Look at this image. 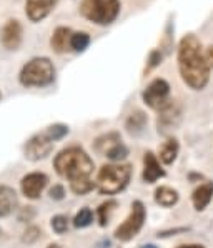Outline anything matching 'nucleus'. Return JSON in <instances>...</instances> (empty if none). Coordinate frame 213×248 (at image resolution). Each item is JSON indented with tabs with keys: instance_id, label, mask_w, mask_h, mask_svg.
I'll list each match as a JSON object with an SVG mask.
<instances>
[{
	"instance_id": "obj_21",
	"label": "nucleus",
	"mask_w": 213,
	"mask_h": 248,
	"mask_svg": "<svg viewBox=\"0 0 213 248\" xmlns=\"http://www.w3.org/2000/svg\"><path fill=\"white\" fill-rule=\"evenodd\" d=\"M117 205H119V203H117L115 200H106L97 208V218H98L100 227H105V225L108 223L110 217H112V213L115 212Z\"/></svg>"
},
{
	"instance_id": "obj_2",
	"label": "nucleus",
	"mask_w": 213,
	"mask_h": 248,
	"mask_svg": "<svg viewBox=\"0 0 213 248\" xmlns=\"http://www.w3.org/2000/svg\"><path fill=\"white\" fill-rule=\"evenodd\" d=\"M53 169L62 178H67L68 182H78L92 178L93 173V160L90 155L78 145L63 148L62 152L55 155L53 158Z\"/></svg>"
},
{
	"instance_id": "obj_34",
	"label": "nucleus",
	"mask_w": 213,
	"mask_h": 248,
	"mask_svg": "<svg viewBox=\"0 0 213 248\" xmlns=\"http://www.w3.org/2000/svg\"><path fill=\"white\" fill-rule=\"evenodd\" d=\"M0 98H2V93H0Z\"/></svg>"
},
{
	"instance_id": "obj_24",
	"label": "nucleus",
	"mask_w": 213,
	"mask_h": 248,
	"mask_svg": "<svg viewBox=\"0 0 213 248\" xmlns=\"http://www.w3.org/2000/svg\"><path fill=\"white\" fill-rule=\"evenodd\" d=\"M127 155H128V148H127V145L125 143H117L115 147H112L108 152H106V155L105 157L110 160V162H113V163H120L122 160H125L127 158Z\"/></svg>"
},
{
	"instance_id": "obj_5",
	"label": "nucleus",
	"mask_w": 213,
	"mask_h": 248,
	"mask_svg": "<svg viewBox=\"0 0 213 248\" xmlns=\"http://www.w3.org/2000/svg\"><path fill=\"white\" fill-rule=\"evenodd\" d=\"M80 14L97 25H110L120 14L119 0H82Z\"/></svg>"
},
{
	"instance_id": "obj_22",
	"label": "nucleus",
	"mask_w": 213,
	"mask_h": 248,
	"mask_svg": "<svg viewBox=\"0 0 213 248\" xmlns=\"http://www.w3.org/2000/svg\"><path fill=\"white\" fill-rule=\"evenodd\" d=\"M90 45V35L87 32H72L70 37V50L83 52Z\"/></svg>"
},
{
	"instance_id": "obj_20",
	"label": "nucleus",
	"mask_w": 213,
	"mask_h": 248,
	"mask_svg": "<svg viewBox=\"0 0 213 248\" xmlns=\"http://www.w3.org/2000/svg\"><path fill=\"white\" fill-rule=\"evenodd\" d=\"M147 115L142 112V110H137V112H133L130 117L127 118V122H125V128H127L128 132L133 133V135H138V133L143 132V128H145L147 125Z\"/></svg>"
},
{
	"instance_id": "obj_19",
	"label": "nucleus",
	"mask_w": 213,
	"mask_h": 248,
	"mask_svg": "<svg viewBox=\"0 0 213 248\" xmlns=\"http://www.w3.org/2000/svg\"><path fill=\"white\" fill-rule=\"evenodd\" d=\"M122 139H120V133L119 132H108V133H104L100 135L98 139H95L93 142V150L100 155H106V152L110 150L112 147H115L117 143H120Z\"/></svg>"
},
{
	"instance_id": "obj_6",
	"label": "nucleus",
	"mask_w": 213,
	"mask_h": 248,
	"mask_svg": "<svg viewBox=\"0 0 213 248\" xmlns=\"http://www.w3.org/2000/svg\"><path fill=\"white\" fill-rule=\"evenodd\" d=\"M145 222H147L145 205L140 200H135L132 203V210H130V213H128V217L123 220V223L117 227L113 236H115L119 242H123V243L130 242V240H133L140 233V230L143 228Z\"/></svg>"
},
{
	"instance_id": "obj_31",
	"label": "nucleus",
	"mask_w": 213,
	"mask_h": 248,
	"mask_svg": "<svg viewBox=\"0 0 213 248\" xmlns=\"http://www.w3.org/2000/svg\"><path fill=\"white\" fill-rule=\"evenodd\" d=\"M177 248H205L203 245H198V243H186V245H180Z\"/></svg>"
},
{
	"instance_id": "obj_4",
	"label": "nucleus",
	"mask_w": 213,
	"mask_h": 248,
	"mask_svg": "<svg viewBox=\"0 0 213 248\" xmlns=\"http://www.w3.org/2000/svg\"><path fill=\"white\" fill-rule=\"evenodd\" d=\"M18 80L24 87H47L55 80V67L47 57H35L22 67Z\"/></svg>"
},
{
	"instance_id": "obj_32",
	"label": "nucleus",
	"mask_w": 213,
	"mask_h": 248,
	"mask_svg": "<svg viewBox=\"0 0 213 248\" xmlns=\"http://www.w3.org/2000/svg\"><path fill=\"white\" fill-rule=\"evenodd\" d=\"M47 248H62V247H60L59 243H52V245H48Z\"/></svg>"
},
{
	"instance_id": "obj_11",
	"label": "nucleus",
	"mask_w": 213,
	"mask_h": 248,
	"mask_svg": "<svg viewBox=\"0 0 213 248\" xmlns=\"http://www.w3.org/2000/svg\"><path fill=\"white\" fill-rule=\"evenodd\" d=\"M165 170H163L162 163L157 155L153 152H147L145 157H143V173H142V178L145 183H155L158 182L160 178L165 177Z\"/></svg>"
},
{
	"instance_id": "obj_26",
	"label": "nucleus",
	"mask_w": 213,
	"mask_h": 248,
	"mask_svg": "<svg viewBox=\"0 0 213 248\" xmlns=\"http://www.w3.org/2000/svg\"><path fill=\"white\" fill-rule=\"evenodd\" d=\"M50 227H52V230L55 232V233H59V235L65 233V232L68 230V218H67L65 215H55V217H52Z\"/></svg>"
},
{
	"instance_id": "obj_1",
	"label": "nucleus",
	"mask_w": 213,
	"mask_h": 248,
	"mask_svg": "<svg viewBox=\"0 0 213 248\" xmlns=\"http://www.w3.org/2000/svg\"><path fill=\"white\" fill-rule=\"evenodd\" d=\"M178 70L192 90H203L210 80V67L201 52L200 40L193 33L185 35L178 44Z\"/></svg>"
},
{
	"instance_id": "obj_8",
	"label": "nucleus",
	"mask_w": 213,
	"mask_h": 248,
	"mask_svg": "<svg viewBox=\"0 0 213 248\" xmlns=\"http://www.w3.org/2000/svg\"><path fill=\"white\" fill-rule=\"evenodd\" d=\"M53 145H55V142L50 139L47 130L35 133V135L27 140V143L24 147L25 158L32 160V162H39V160L47 158L48 155L52 154Z\"/></svg>"
},
{
	"instance_id": "obj_18",
	"label": "nucleus",
	"mask_w": 213,
	"mask_h": 248,
	"mask_svg": "<svg viewBox=\"0 0 213 248\" xmlns=\"http://www.w3.org/2000/svg\"><path fill=\"white\" fill-rule=\"evenodd\" d=\"M178 152H180V145H178V140L177 139H168L162 143L158 150V157H160V162L163 165H172V163L177 160L178 157Z\"/></svg>"
},
{
	"instance_id": "obj_10",
	"label": "nucleus",
	"mask_w": 213,
	"mask_h": 248,
	"mask_svg": "<svg viewBox=\"0 0 213 248\" xmlns=\"http://www.w3.org/2000/svg\"><path fill=\"white\" fill-rule=\"evenodd\" d=\"M22 35H24L22 24L12 18V20H9L3 25L2 33H0V40H2V45L7 50H17L22 45Z\"/></svg>"
},
{
	"instance_id": "obj_17",
	"label": "nucleus",
	"mask_w": 213,
	"mask_h": 248,
	"mask_svg": "<svg viewBox=\"0 0 213 248\" xmlns=\"http://www.w3.org/2000/svg\"><path fill=\"white\" fill-rule=\"evenodd\" d=\"M178 200H180V195H178V192L175 188H172V186L163 185L155 190V202H157L160 207L172 208L178 203Z\"/></svg>"
},
{
	"instance_id": "obj_23",
	"label": "nucleus",
	"mask_w": 213,
	"mask_h": 248,
	"mask_svg": "<svg viewBox=\"0 0 213 248\" xmlns=\"http://www.w3.org/2000/svg\"><path fill=\"white\" fill-rule=\"evenodd\" d=\"M93 223V212L89 207L80 208L74 217V227L77 228H87Z\"/></svg>"
},
{
	"instance_id": "obj_15",
	"label": "nucleus",
	"mask_w": 213,
	"mask_h": 248,
	"mask_svg": "<svg viewBox=\"0 0 213 248\" xmlns=\"http://www.w3.org/2000/svg\"><path fill=\"white\" fill-rule=\"evenodd\" d=\"M70 37L72 30L68 27H57L50 39L52 50L55 53H65L67 50H70Z\"/></svg>"
},
{
	"instance_id": "obj_29",
	"label": "nucleus",
	"mask_w": 213,
	"mask_h": 248,
	"mask_svg": "<svg viewBox=\"0 0 213 248\" xmlns=\"http://www.w3.org/2000/svg\"><path fill=\"white\" fill-rule=\"evenodd\" d=\"M48 195H50L52 200H62V198L67 195L65 186L60 185V183H57V185H53L52 188H50V192H48Z\"/></svg>"
},
{
	"instance_id": "obj_33",
	"label": "nucleus",
	"mask_w": 213,
	"mask_h": 248,
	"mask_svg": "<svg viewBox=\"0 0 213 248\" xmlns=\"http://www.w3.org/2000/svg\"><path fill=\"white\" fill-rule=\"evenodd\" d=\"M140 248H158V247H155V245H152V243H150V245H143V247H140Z\"/></svg>"
},
{
	"instance_id": "obj_16",
	"label": "nucleus",
	"mask_w": 213,
	"mask_h": 248,
	"mask_svg": "<svg viewBox=\"0 0 213 248\" xmlns=\"http://www.w3.org/2000/svg\"><path fill=\"white\" fill-rule=\"evenodd\" d=\"M158 130H172L177 125L178 118H180V110L178 107L170 102L168 105H165L162 110H158Z\"/></svg>"
},
{
	"instance_id": "obj_14",
	"label": "nucleus",
	"mask_w": 213,
	"mask_h": 248,
	"mask_svg": "<svg viewBox=\"0 0 213 248\" xmlns=\"http://www.w3.org/2000/svg\"><path fill=\"white\" fill-rule=\"evenodd\" d=\"M213 198V182H205L201 183L200 186H197L192 193V203H193V208L197 212H201L210 205Z\"/></svg>"
},
{
	"instance_id": "obj_13",
	"label": "nucleus",
	"mask_w": 213,
	"mask_h": 248,
	"mask_svg": "<svg viewBox=\"0 0 213 248\" xmlns=\"http://www.w3.org/2000/svg\"><path fill=\"white\" fill-rule=\"evenodd\" d=\"M18 205L17 192L9 185H0V218L12 215Z\"/></svg>"
},
{
	"instance_id": "obj_25",
	"label": "nucleus",
	"mask_w": 213,
	"mask_h": 248,
	"mask_svg": "<svg viewBox=\"0 0 213 248\" xmlns=\"http://www.w3.org/2000/svg\"><path fill=\"white\" fill-rule=\"evenodd\" d=\"M47 133L50 135V139L53 142H59V140H62L63 137L68 135V125L65 124H53V125H48L47 128Z\"/></svg>"
},
{
	"instance_id": "obj_9",
	"label": "nucleus",
	"mask_w": 213,
	"mask_h": 248,
	"mask_svg": "<svg viewBox=\"0 0 213 248\" xmlns=\"http://www.w3.org/2000/svg\"><path fill=\"white\" fill-rule=\"evenodd\" d=\"M48 185V177L42 171H32L27 173L20 182V190L24 197L30 198V200H37L44 193V190Z\"/></svg>"
},
{
	"instance_id": "obj_28",
	"label": "nucleus",
	"mask_w": 213,
	"mask_h": 248,
	"mask_svg": "<svg viewBox=\"0 0 213 248\" xmlns=\"http://www.w3.org/2000/svg\"><path fill=\"white\" fill-rule=\"evenodd\" d=\"M39 238H40V230L37 227H30L25 230V233H24V242L25 243H33Z\"/></svg>"
},
{
	"instance_id": "obj_27",
	"label": "nucleus",
	"mask_w": 213,
	"mask_h": 248,
	"mask_svg": "<svg viewBox=\"0 0 213 248\" xmlns=\"http://www.w3.org/2000/svg\"><path fill=\"white\" fill-rule=\"evenodd\" d=\"M162 60H163V53H162V50H152V52H150V55H148V65H147V68H145V72H150L152 68L158 67L160 63H162Z\"/></svg>"
},
{
	"instance_id": "obj_12",
	"label": "nucleus",
	"mask_w": 213,
	"mask_h": 248,
	"mask_svg": "<svg viewBox=\"0 0 213 248\" xmlns=\"http://www.w3.org/2000/svg\"><path fill=\"white\" fill-rule=\"evenodd\" d=\"M57 0H27L25 14L32 22H40L53 10Z\"/></svg>"
},
{
	"instance_id": "obj_30",
	"label": "nucleus",
	"mask_w": 213,
	"mask_h": 248,
	"mask_svg": "<svg viewBox=\"0 0 213 248\" xmlns=\"http://www.w3.org/2000/svg\"><path fill=\"white\" fill-rule=\"evenodd\" d=\"M205 60H207L208 67L213 68V45H210V47L207 48V53H205Z\"/></svg>"
},
{
	"instance_id": "obj_3",
	"label": "nucleus",
	"mask_w": 213,
	"mask_h": 248,
	"mask_svg": "<svg viewBox=\"0 0 213 248\" xmlns=\"http://www.w3.org/2000/svg\"><path fill=\"white\" fill-rule=\"evenodd\" d=\"M130 178L132 167L128 163H108L98 170L95 185L102 195H117L127 188Z\"/></svg>"
},
{
	"instance_id": "obj_7",
	"label": "nucleus",
	"mask_w": 213,
	"mask_h": 248,
	"mask_svg": "<svg viewBox=\"0 0 213 248\" xmlns=\"http://www.w3.org/2000/svg\"><path fill=\"white\" fill-rule=\"evenodd\" d=\"M142 100L147 107L153 110H162L170 102V85L167 80L155 78L147 85V89L142 93Z\"/></svg>"
}]
</instances>
